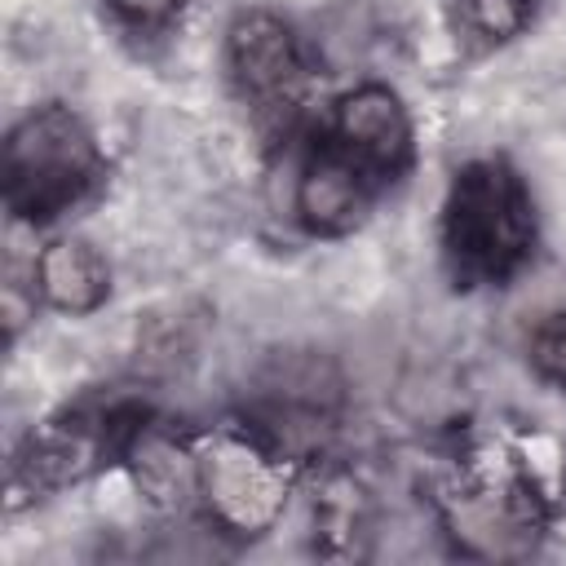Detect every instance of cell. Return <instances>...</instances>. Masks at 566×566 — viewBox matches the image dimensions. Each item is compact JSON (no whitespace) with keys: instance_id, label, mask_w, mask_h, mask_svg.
Returning a JSON list of instances; mask_svg holds the SVG:
<instances>
[{"instance_id":"30bf717a","label":"cell","mask_w":566,"mask_h":566,"mask_svg":"<svg viewBox=\"0 0 566 566\" xmlns=\"http://www.w3.org/2000/svg\"><path fill=\"white\" fill-rule=\"evenodd\" d=\"M31 292L57 310V314H93L106 305L111 296V265L106 256L80 239V234H62L53 243H44L31 261Z\"/></svg>"},{"instance_id":"7a4b0ae2","label":"cell","mask_w":566,"mask_h":566,"mask_svg":"<svg viewBox=\"0 0 566 566\" xmlns=\"http://www.w3.org/2000/svg\"><path fill=\"white\" fill-rule=\"evenodd\" d=\"M102 177L93 128L62 102L31 106L4 137V208L13 221L49 226Z\"/></svg>"},{"instance_id":"52a82bcc","label":"cell","mask_w":566,"mask_h":566,"mask_svg":"<svg viewBox=\"0 0 566 566\" xmlns=\"http://www.w3.org/2000/svg\"><path fill=\"white\" fill-rule=\"evenodd\" d=\"M226 75L256 111H292L314 75L301 31L274 9H243L226 31Z\"/></svg>"},{"instance_id":"5b68a950","label":"cell","mask_w":566,"mask_h":566,"mask_svg":"<svg viewBox=\"0 0 566 566\" xmlns=\"http://www.w3.org/2000/svg\"><path fill=\"white\" fill-rule=\"evenodd\" d=\"M340 402L345 394H340V371L332 367V358L314 349H279L252 376L243 420L261 429L274 447H283L292 460H305L336 429Z\"/></svg>"},{"instance_id":"8992f818","label":"cell","mask_w":566,"mask_h":566,"mask_svg":"<svg viewBox=\"0 0 566 566\" xmlns=\"http://www.w3.org/2000/svg\"><path fill=\"white\" fill-rule=\"evenodd\" d=\"M438 509H442V522L455 535V544L469 553H482V557L531 553L548 522L544 495L522 469L460 473L438 495Z\"/></svg>"},{"instance_id":"9a60e30c","label":"cell","mask_w":566,"mask_h":566,"mask_svg":"<svg viewBox=\"0 0 566 566\" xmlns=\"http://www.w3.org/2000/svg\"><path fill=\"white\" fill-rule=\"evenodd\" d=\"M102 9L124 35L150 40V35H164L172 22H181L186 0H102Z\"/></svg>"},{"instance_id":"4fadbf2b","label":"cell","mask_w":566,"mask_h":566,"mask_svg":"<svg viewBox=\"0 0 566 566\" xmlns=\"http://www.w3.org/2000/svg\"><path fill=\"white\" fill-rule=\"evenodd\" d=\"M531 22V0H455L451 4V31L464 49L486 53L522 35Z\"/></svg>"},{"instance_id":"9c48e42d","label":"cell","mask_w":566,"mask_h":566,"mask_svg":"<svg viewBox=\"0 0 566 566\" xmlns=\"http://www.w3.org/2000/svg\"><path fill=\"white\" fill-rule=\"evenodd\" d=\"M380 195H385V186L371 172H363L336 146L314 137V146L301 159L296 186H292V208H296V221L310 234L340 239V234H354L367 221V212L376 208Z\"/></svg>"},{"instance_id":"5bb4252c","label":"cell","mask_w":566,"mask_h":566,"mask_svg":"<svg viewBox=\"0 0 566 566\" xmlns=\"http://www.w3.org/2000/svg\"><path fill=\"white\" fill-rule=\"evenodd\" d=\"M526 358H531V371L553 385L557 394H566V310L557 314H544L531 336H526Z\"/></svg>"},{"instance_id":"3957f363","label":"cell","mask_w":566,"mask_h":566,"mask_svg":"<svg viewBox=\"0 0 566 566\" xmlns=\"http://www.w3.org/2000/svg\"><path fill=\"white\" fill-rule=\"evenodd\" d=\"M292 464L296 460L283 447L239 420L195 442V495L212 526L234 539H256L279 522L287 504Z\"/></svg>"},{"instance_id":"7c38bea8","label":"cell","mask_w":566,"mask_h":566,"mask_svg":"<svg viewBox=\"0 0 566 566\" xmlns=\"http://www.w3.org/2000/svg\"><path fill=\"white\" fill-rule=\"evenodd\" d=\"M314 553L323 557H363L367 526V495L349 473H327L314 491Z\"/></svg>"},{"instance_id":"8fae6325","label":"cell","mask_w":566,"mask_h":566,"mask_svg":"<svg viewBox=\"0 0 566 566\" xmlns=\"http://www.w3.org/2000/svg\"><path fill=\"white\" fill-rule=\"evenodd\" d=\"M124 464L133 469V482L155 509H181L195 495V442L164 429L155 416L133 433Z\"/></svg>"},{"instance_id":"277c9868","label":"cell","mask_w":566,"mask_h":566,"mask_svg":"<svg viewBox=\"0 0 566 566\" xmlns=\"http://www.w3.org/2000/svg\"><path fill=\"white\" fill-rule=\"evenodd\" d=\"M150 420L142 402L128 398H88L66 407L62 416L44 420L27 433V442L13 455V491H62L71 482H84L106 460H124L133 433Z\"/></svg>"},{"instance_id":"ba28073f","label":"cell","mask_w":566,"mask_h":566,"mask_svg":"<svg viewBox=\"0 0 566 566\" xmlns=\"http://www.w3.org/2000/svg\"><path fill=\"white\" fill-rule=\"evenodd\" d=\"M327 146H336L345 159H354L363 172H371L385 190L402 181L416 155V128L402 106V97L389 84H358L332 102L327 124L318 128Z\"/></svg>"},{"instance_id":"6da1fadb","label":"cell","mask_w":566,"mask_h":566,"mask_svg":"<svg viewBox=\"0 0 566 566\" xmlns=\"http://www.w3.org/2000/svg\"><path fill=\"white\" fill-rule=\"evenodd\" d=\"M535 239V199L509 159L486 155L455 168L438 217V252L451 287L478 292L513 283L531 265Z\"/></svg>"}]
</instances>
